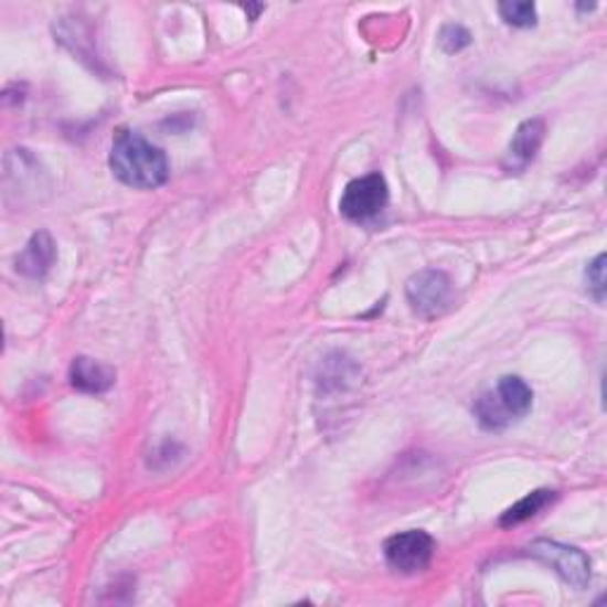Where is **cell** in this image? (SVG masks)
Wrapping results in <instances>:
<instances>
[{"mask_svg": "<svg viewBox=\"0 0 607 607\" xmlns=\"http://www.w3.org/2000/svg\"><path fill=\"white\" fill-rule=\"evenodd\" d=\"M390 202L387 181L380 173L361 175V179L351 181L340 200V214L349 221H371Z\"/></svg>", "mask_w": 607, "mask_h": 607, "instance_id": "4", "label": "cell"}, {"mask_svg": "<svg viewBox=\"0 0 607 607\" xmlns=\"http://www.w3.org/2000/svg\"><path fill=\"white\" fill-rule=\"evenodd\" d=\"M472 41L470 36V31L466 26H460V24H446L441 26L439 31V45H441V51L444 53H460L462 47H468Z\"/></svg>", "mask_w": 607, "mask_h": 607, "instance_id": "12", "label": "cell"}, {"mask_svg": "<svg viewBox=\"0 0 607 607\" xmlns=\"http://www.w3.org/2000/svg\"><path fill=\"white\" fill-rule=\"evenodd\" d=\"M435 539L423 530H408L387 539V565L402 574H418L429 567L435 557Z\"/></svg>", "mask_w": 607, "mask_h": 607, "instance_id": "5", "label": "cell"}, {"mask_svg": "<svg viewBox=\"0 0 607 607\" xmlns=\"http://www.w3.org/2000/svg\"><path fill=\"white\" fill-rule=\"evenodd\" d=\"M553 501H555V491H551V489H539V491L526 493L524 499H520L515 505H510L501 515V526H515V524L532 520Z\"/></svg>", "mask_w": 607, "mask_h": 607, "instance_id": "10", "label": "cell"}, {"mask_svg": "<svg viewBox=\"0 0 607 607\" xmlns=\"http://www.w3.org/2000/svg\"><path fill=\"white\" fill-rule=\"evenodd\" d=\"M534 392L518 375H505L497 382V387L479 394L475 402V418L487 433H501V429L515 425L532 411Z\"/></svg>", "mask_w": 607, "mask_h": 607, "instance_id": "2", "label": "cell"}, {"mask_svg": "<svg viewBox=\"0 0 607 607\" xmlns=\"http://www.w3.org/2000/svg\"><path fill=\"white\" fill-rule=\"evenodd\" d=\"M109 169L124 185L138 190H155L169 179V159L164 150L129 129L117 131L111 140Z\"/></svg>", "mask_w": 607, "mask_h": 607, "instance_id": "1", "label": "cell"}, {"mask_svg": "<svg viewBox=\"0 0 607 607\" xmlns=\"http://www.w3.org/2000/svg\"><path fill=\"white\" fill-rule=\"evenodd\" d=\"M546 138V121L543 119H526L518 126V131L510 140V146L503 157V169L510 173H522L534 162L541 142Z\"/></svg>", "mask_w": 607, "mask_h": 607, "instance_id": "7", "label": "cell"}, {"mask_svg": "<svg viewBox=\"0 0 607 607\" xmlns=\"http://www.w3.org/2000/svg\"><path fill=\"white\" fill-rule=\"evenodd\" d=\"M530 553L539 561L551 565L572 588H586L590 582V561L584 551L565 546L557 541H534L530 546Z\"/></svg>", "mask_w": 607, "mask_h": 607, "instance_id": "6", "label": "cell"}, {"mask_svg": "<svg viewBox=\"0 0 607 607\" xmlns=\"http://www.w3.org/2000/svg\"><path fill=\"white\" fill-rule=\"evenodd\" d=\"M499 14L505 24L518 29H530L536 24V8L526 0H505L499 6Z\"/></svg>", "mask_w": 607, "mask_h": 607, "instance_id": "11", "label": "cell"}, {"mask_svg": "<svg viewBox=\"0 0 607 607\" xmlns=\"http://www.w3.org/2000/svg\"><path fill=\"white\" fill-rule=\"evenodd\" d=\"M586 290L598 303L605 301V290H607L605 254H598V257L588 264V268H586Z\"/></svg>", "mask_w": 607, "mask_h": 607, "instance_id": "13", "label": "cell"}, {"mask_svg": "<svg viewBox=\"0 0 607 607\" xmlns=\"http://www.w3.org/2000/svg\"><path fill=\"white\" fill-rule=\"evenodd\" d=\"M115 380H117L115 369H109V365H105L100 361L88 359V356H76L72 361L70 382L78 392L103 394L111 385H115Z\"/></svg>", "mask_w": 607, "mask_h": 607, "instance_id": "8", "label": "cell"}, {"mask_svg": "<svg viewBox=\"0 0 607 607\" xmlns=\"http://www.w3.org/2000/svg\"><path fill=\"white\" fill-rule=\"evenodd\" d=\"M406 299L413 313L420 318H439L451 309L454 303V283L437 268H425L420 274L411 276L406 283Z\"/></svg>", "mask_w": 607, "mask_h": 607, "instance_id": "3", "label": "cell"}, {"mask_svg": "<svg viewBox=\"0 0 607 607\" xmlns=\"http://www.w3.org/2000/svg\"><path fill=\"white\" fill-rule=\"evenodd\" d=\"M55 257H57V249L51 233L39 231L36 235H31L29 245L18 257V270L26 278H43L55 264Z\"/></svg>", "mask_w": 607, "mask_h": 607, "instance_id": "9", "label": "cell"}]
</instances>
